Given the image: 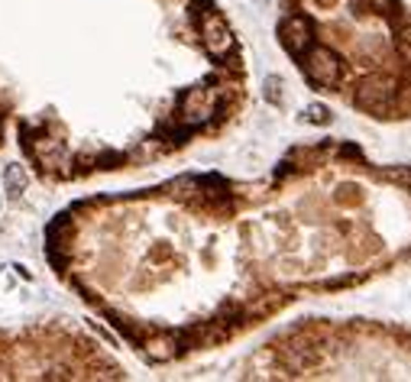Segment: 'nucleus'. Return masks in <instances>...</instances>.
Returning a JSON list of instances; mask_svg holds the SVG:
<instances>
[{
  "label": "nucleus",
  "mask_w": 411,
  "mask_h": 382,
  "mask_svg": "<svg viewBox=\"0 0 411 382\" xmlns=\"http://www.w3.org/2000/svg\"><path fill=\"white\" fill-rule=\"evenodd\" d=\"M201 39H204L207 52L214 58H224L233 52V33L227 29L220 13H204V20H201Z\"/></svg>",
  "instance_id": "f03ea898"
},
{
  "label": "nucleus",
  "mask_w": 411,
  "mask_h": 382,
  "mask_svg": "<svg viewBox=\"0 0 411 382\" xmlns=\"http://www.w3.org/2000/svg\"><path fill=\"white\" fill-rule=\"evenodd\" d=\"M149 353L156 359H169L175 350H169V340H152V344H149Z\"/></svg>",
  "instance_id": "0eeeda50"
},
{
  "label": "nucleus",
  "mask_w": 411,
  "mask_h": 382,
  "mask_svg": "<svg viewBox=\"0 0 411 382\" xmlns=\"http://www.w3.org/2000/svg\"><path fill=\"white\" fill-rule=\"evenodd\" d=\"M401 52H405V56H411V23L401 29Z\"/></svg>",
  "instance_id": "6e6552de"
},
{
  "label": "nucleus",
  "mask_w": 411,
  "mask_h": 382,
  "mask_svg": "<svg viewBox=\"0 0 411 382\" xmlns=\"http://www.w3.org/2000/svg\"><path fill=\"white\" fill-rule=\"evenodd\" d=\"M308 120L311 123H327V120H331V110H327L324 104H311L308 107Z\"/></svg>",
  "instance_id": "39448f33"
},
{
  "label": "nucleus",
  "mask_w": 411,
  "mask_h": 382,
  "mask_svg": "<svg viewBox=\"0 0 411 382\" xmlns=\"http://www.w3.org/2000/svg\"><path fill=\"white\" fill-rule=\"evenodd\" d=\"M266 97H269L272 104L282 101V82H279V78H266Z\"/></svg>",
  "instance_id": "423d86ee"
},
{
  "label": "nucleus",
  "mask_w": 411,
  "mask_h": 382,
  "mask_svg": "<svg viewBox=\"0 0 411 382\" xmlns=\"http://www.w3.org/2000/svg\"><path fill=\"white\" fill-rule=\"evenodd\" d=\"M279 36H282V46H285L292 56L308 52L311 43H314L311 20H305V16H292V20H285V23H282V29H279Z\"/></svg>",
  "instance_id": "7ed1b4c3"
},
{
  "label": "nucleus",
  "mask_w": 411,
  "mask_h": 382,
  "mask_svg": "<svg viewBox=\"0 0 411 382\" xmlns=\"http://www.w3.org/2000/svg\"><path fill=\"white\" fill-rule=\"evenodd\" d=\"M392 97H395V88H392V82L373 78V82H366L363 88H360V94H356V104L366 107V110H376V114H382V110H388Z\"/></svg>",
  "instance_id": "20e7f679"
},
{
  "label": "nucleus",
  "mask_w": 411,
  "mask_h": 382,
  "mask_svg": "<svg viewBox=\"0 0 411 382\" xmlns=\"http://www.w3.org/2000/svg\"><path fill=\"white\" fill-rule=\"evenodd\" d=\"M305 69L318 84H337L340 82V58L337 52H331L327 46H311L305 52Z\"/></svg>",
  "instance_id": "f257e3e1"
},
{
  "label": "nucleus",
  "mask_w": 411,
  "mask_h": 382,
  "mask_svg": "<svg viewBox=\"0 0 411 382\" xmlns=\"http://www.w3.org/2000/svg\"><path fill=\"white\" fill-rule=\"evenodd\" d=\"M373 3H376V10H379V13H392V7H395L392 0H373Z\"/></svg>",
  "instance_id": "1a4fd4ad"
},
{
  "label": "nucleus",
  "mask_w": 411,
  "mask_h": 382,
  "mask_svg": "<svg viewBox=\"0 0 411 382\" xmlns=\"http://www.w3.org/2000/svg\"><path fill=\"white\" fill-rule=\"evenodd\" d=\"M320 3H333V0H320Z\"/></svg>",
  "instance_id": "9d476101"
}]
</instances>
